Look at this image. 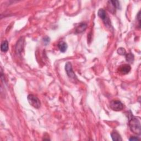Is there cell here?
<instances>
[{
	"label": "cell",
	"instance_id": "6da1fadb",
	"mask_svg": "<svg viewBox=\"0 0 141 141\" xmlns=\"http://www.w3.org/2000/svg\"><path fill=\"white\" fill-rule=\"evenodd\" d=\"M129 127L131 131L136 135H140L141 132L140 122L136 117H132L129 121Z\"/></svg>",
	"mask_w": 141,
	"mask_h": 141
},
{
	"label": "cell",
	"instance_id": "7a4b0ae2",
	"mask_svg": "<svg viewBox=\"0 0 141 141\" xmlns=\"http://www.w3.org/2000/svg\"><path fill=\"white\" fill-rule=\"evenodd\" d=\"M28 102L32 106L36 108V109H39L41 106V103L40 100L37 96L32 94H29L28 96Z\"/></svg>",
	"mask_w": 141,
	"mask_h": 141
},
{
	"label": "cell",
	"instance_id": "3957f363",
	"mask_svg": "<svg viewBox=\"0 0 141 141\" xmlns=\"http://www.w3.org/2000/svg\"><path fill=\"white\" fill-rule=\"evenodd\" d=\"M111 109L115 111H121L124 108V105L119 100H113L110 104Z\"/></svg>",
	"mask_w": 141,
	"mask_h": 141
},
{
	"label": "cell",
	"instance_id": "277c9868",
	"mask_svg": "<svg viewBox=\"0 0 141 141\" xmlns=\"http://www.w3.org/2000/svg\"><path fill=\"white\" fill-rule=\"evenodd\" d=\"M97 14H98V16L100 17V18L104 21V22L106 24V25L107 26L108 24H110V20L107 18L105 10L104 9H102V8L98 10Z\"/></svg>",
	"mask_w": 141,
	"mask_h": 141
},
{
	"label": "cell",
	"instance_id": "5b68a950",
	"mask_svg": "<svg viewBox=\"0 0 141 141\" xmlns=\"http://www.w3.org/2000/svg\"><path fill=\"white\" fill-rule=\"evenodd\" d=\"M65 70H66V73L68 75V76L71 78H75V75L73 71V68H72V64L71 62H68L65 66Z\"/></svg>",
	"mask_w": 141,
	"mask_h": 141
},
{
	"label": "cell",
	"instance_id": "8992f818",
	"mask_svg": "<svg viewBox=\"0 0 141 141\" xmlns=\"http://www.w3.org/2000/svg\"><path fill=\"white\" fill-rule=\"evenodd\" d=\"M131 66L129 64H125L124 65H122V66H120V67L118 68V71L122 74H125L129 73V71H131Z\"/></svg>",
	"mask_w": 141,
	"mask_h": 141
},
{
	"label": "cell",
	"instance_id": "52a82bcc",
	"mask_svg": "<svg viewBox=\"0 0 141 141\" xmlns=\"http://www.w3.org/2000/svg\"><path fill=\"white\" fill-rule=\"evenodd\" d=\"M86 27H87V24L85 23H81L78 25V26H77L76 29H75V32L77 33H81V32L85 30Z\"/></svg>",
	"mask_w": 141,
	"mask_h": 141
},
{
	"label": "cell",
	"instance_id": "ba28073f",
	"mask_svg": "<svg viewBox=\"0 0 141 141\" xmlns=\"http://www.w3.org/2000/svg\"><path fill=\"white\" fill-rule=\"evenodd\" d=\"M111 138L113 140L115 141H120L122 140V139L121 138V136L119 133L116 131H113L111 134Z\"/></svg>",
	"mask_w": 141,
	"mask_h": 141
},
{
	"label": "cell",
	"instance_id": "9c48e42d",
	"mask_svg": "<svg viewBox=\"0 0 141 141\" xmlns=\"http://www.w3.org/2000/svg\"><path fill=\"white\" fill-rule=\"evenodd\" d=\"M58 47H59V49L60 50L61 52H66L67 49V45L65 42L64 41H61L58 44Z\"/></svg>",
	"mask_w": 141,
	"mask_h": 141
},
{
	"label": "cell",
	"instance_id": "30bf717a",
	"mask_svg": "<svg viewBox=\"0 0 141 141\" xmlns=\"http://www.w3.org/2000/svg\"><path fill=\"white\" fill-rule=\"evenodd\" d=\"M1 50L2 52H7L8 50V42L7 40L3 41L1 43Z\"/></svg>",
	"mask_w": 141,
	"mask_h": 141
},
{
	"label": "cell",
	"instance_id": "8fae6325",
	"mask_svg": "<svg viewBox=\"0 0 141 141\" xmlns=\"http://www.w3.org/2000/svg\"><path fill=\"white\" fill-rule=\"evenodd\" d=\"M126 60L128 62L132 63L134 61V55L131 53H129L126 55Z\"/></svg>",
	"mask_w": 141,
	"mask_h": 141
},
{
	"label": "cell",
	"instance_id": "7c38bea8",
	"mask_svg": "<svg viewBox=\"0 0 141 141\" xmlns=\"http://www.w3.org/2000/svg\"><path fill=\"white\" fill-rule=\"evenodd\" d=\"M117 53L120 55H125L126 54L125 49L122 48H120L117 50Z\"/></svg>",
	"mask_w": 141,
	"mask_h": 141
},
{
	"label": "cell",
	"instance_id": "4fadbf2b",
	"mask_svg": "<svg viewBox=\"0 0 141 141\" xmlns=\"http://www.w3.org/2000/svg\"><path fill=\"white\" fill-rule=\"evenodd\" d=\"M111 2L114 5V6L116 7V8H120V2H119L118 1H111Z\"/></svg>",
	"mask_w": 141,
	"mask_h": 141
},
{
	"label": "cell",
	"instance_id": "5bb4252c",
	"mask_svg": "<svg viewBox=\"0 0 141 141\" xmlns=\"http://www.w3.org/2000/svg\"><path fill=\"white\" fill-rule=\"evenodd\" d=\"M129 140H139V138H138V137H135V136H132L129 139Z\"/></svg>",
	"mask_w": 141,
	"mask_h": 141
},
{
	"label": "cell",
	"instance_id": "9a60e30c",
	"mask_svg": "<svg viewBox=\"0 0 141 141\" xmlns=\"http://www.w3.org/2000/svg\"><path fill=\"white\" fill-rule=\"evenodd\" d=\"M50 39L48 38V37H46L44 39V41L46 42V44H48V43L50 41Z\"/></svg>",
	"mask_w": 141,
	"mask_h": 141
}]
</instances>
